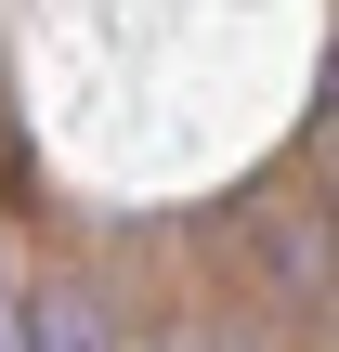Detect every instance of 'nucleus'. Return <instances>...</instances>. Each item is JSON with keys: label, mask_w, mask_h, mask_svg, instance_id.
I'll use <instances>...</instances> for the list:
<instances>
[{"label": "nucleus", "mask_w": 339, "mask_h": 352, "mask_svg": "<svg viewBox=\"0 0 339 352\" xmlns=\"http://www.w3.org/2000/svg\"><path fill=\"white\" fill-rule=\"evenodd\" d=\"M157 352H248V340H196V327H183V340H157Z\"/></svg>", "instance_id": "obj_1"}]
</instances>
